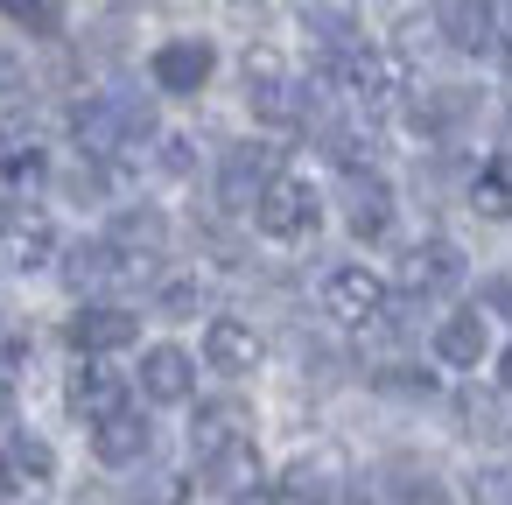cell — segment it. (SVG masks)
I'll use <instances>...</instances> for the list:
<instances>
[{
  "mask_svg": "<svg viewBox=\"0 0 512 505\" xmlns=\"http://www.w3.org/2000/svg\"><path fill=\"white\" fill-rule=\"evenodd\" d=\"M71 134H78L85 155H120V148L155 134V106L134 99V92H92V99L71 106Z\"/></svg>",
  "mask_w": 512,
  "mask_h": 505,
  "instance_id": "1",
  "label": "cell"
},
{
  "mask_svg": "<svg viewBox=\"0 0 512 505\" xmlns=\"http://www.w3.org/2000/svg\"><path fill=\"white\" fill-rule=\"evenodd\" d=\"M337 85H344L365 113H386V106H400V99L414 92L407 57H400V50H386V43H358V50L337 64Z\"/></svg>",
  "mask_w": 512,
  "mask_h": 505,
  "instance_id": "2",
  "label": "cell"
},
{
  "mask_svg": "<svg viewBox=\"0 0 512 505\" xmlns=\"http://www.w3.org/2000/svg\"><path fill=\"white\" fill-rule=\"evenodd\" d=\"M253 225H260V239H274V246H302V239H316V225H323V197H316V183H302V176H274V183L260 190V204H253Z\"/></svg>",
  "mask_w": 512,
  "mask_h": 505,
  "instance_id": "3",
  "label": "cell"
},
{
  "mask_svg": "<svg viewBox=\"0 0 512 505\" xmlns=\"http://www.w3.org/2000/svg\"><path fill=\"white\" fill-rule=\"evenodd\" d=\"M344 491H351V456L337 442H316L281 470V505H337Z\"/></svg>",
  "mask_w": 512,
  "mask_h": 505,
  "instance_id": "4",
  "label": "cell"
},
{
  "mask_svg": "<svg viewBox=\"0 0 512 505\" xmlns=\"http://www.w3.org/2000/svg\"><path fill=\"white\" fill-rule=\"evenodd\" d=\"M323 316L344 323V330L379 323V316H386V281H379L372 267H358V260L330 267V274H323Z\"/></svg>",
  "mask_w": 512,
  "mask_h": 505,
  "instance_id": "5",
  "label": "cell"
},
{
  "mask_svg": "<svg viewBox=\"0 0 512 505\" xmlns=\"http://www.w3.org/2000/svg\"><path fill=\"white\" fill-rule=\"evenodd\" d=\"M64 337H71V351H78L85 365H99V358H113V351H127V344L141 337V316L120 309V302H85V309L64 323Z\"/></svg>",
  "mask_w": 512,
  "mask_h": 505,
  "instance_id": "6",
  "label": "cell"
},
{
  "mask_svg": "<svg viewBox=\"0 0 512 505\" xmlns=\"http://www.w3.org/2000/svg\"><path fill=\"white\" fill-rule=\"evenodd\" d=\"M211 71H218V50H211L204 36H169V43L148 57L155 92H176V99H197V92L211 85Z\"/></svg>",
  "mask_w": 512,
  "mask_h": 505,
  "instance_id": "7",
  "label": "cell"
},
{
  "mask_svg": "<svg viewBox=\"0 0 512 505\" xmlns=\"http://www.w3.org/2000/svg\"><path fill=\"white\" fill-rule=\"evenodd\" d=\"M281 176V148H267V141H239V148H225V169H218V204L225 211H253L260 204V190Z\"/></svg>",
  "mask_w": 512,
  "mask_h": 505,
  "instance_id": "8",
  "label": "cell"
},
{
  "mask_svg": "<svg viewBox=\"0 0 512 505\" xmlns=\"http://www.w3.org/2000/svg\"><path fill=\"white\" fill-rule=\"evenodd\" d=\"M260 358H267V344H260V330L246 316H211L204 323V365L211 372L246 379V372H260Z\"/></svg>",
  "mask_w": 512,
  "mask_h": 505,
  "instance_id": "9",
  "label": "cell"
},
{
  "mask_svg": "<svg viewBox=\"0 0 512 505\" xmlns=\"http://www.w3.org/2000/svg\"><path fill=\"white\" fill-rule=\"evenodd\" d=\"M57 260V225L43 211H8L0 218V267L8 274H36Z\"/></svg>",
  "mask_w": 512,
  "mask_h": 505,
  "instance_id": "10",
  "label": "cell"
},
{
  "mask_svg": "<svg viewBox=\"0 0 512 505\" xmlns=\"http://www.w3.org/2000/svg\"><path fill=\"white\" fill-rule=\"evenodd\" d=\"M141 393H148L155 407L197 400V358H190L183 344H148V351H141Z\"/></svg>",
  "mask_w": 512,
  "mask_h": 505,
  "instance_id": "11",
  "label": "cell"
},
{
  "mask_svg": "<svg viewBox=\"0 0 512 505\" xmlns=\"http://www.w3.org/2000/svg\"><path fill=\"white\" fill-rule=\"evenodd\" d=\"M57 484V449L43 435H8V449H0V491L8 498H36Z\"/></svg>",
  "mask_w": 512,
  "mask_h": 505,
  "instance_id": "12",
  "label": "cell"
},
{
  "mask_svg": "<svg viewBox=\"0 0 512 505\" xmlns=\"http://www.w3.org/2000/svg\"><path fill=\"white\" fill-rule=\"evenodd\" d=\"M463 281V246L456 239H421V246H407V260H400V288L407 295H449Z\"/></svg>",
  "mask_w": 512,
  "mask_h": 505,
  "instance_id": "13",
  "label": "cell"
},
{
  "mask_svg": "<svg viewBox=\"0 0 512 505\" xmlns=\"http://www.w3.org/2000/svg\"><path fill=\"white\" fill-rule=\"evenodd\" d=\"M64 407L78 414V421H113V414H127V379L113 372V365H78L71 379H64Z\"/></svg>",
  "mask_w": 512,
  "mask_h": 505,
  "instance_id": "14",
  "label": "cell"
},
{
  "mask_svg": "<svg viewBox=\"0 0 512 505\" xmlns=\"http://www.w3.org/2000/svg\"><path fill=\"white\" fill-rule=\"evenodd\" d=\"M344 225H351L358 239H379V232L393 225V190H386V176H372V169H351V176H344Z\"/></svg>",
  "mask_w": 512,
  "mask_h": 505,
  "instance_id": "15",
  "label": "cell"
},
{
  "mask_svg": "<svg viewBox=\"0 0 512 505\" xmlns=\"http://www.w3.org/2000/svg\"><path fill=\"white\" fill-rule=\"evenodd\" d=\"M106 246L120 253V274H127V267H148V260H162V246H169V218L148 211V204H141V211H120Z\"/></svg>",
  "mask_w": 512,
  "mask_h": 505,
  "instance_id": "16",
  "label": "cell"
},
{
  "mask_svg": "<svg viewBox=\"0 0 512 505\" xmlns=\"http://www.w3.org/2000/svg\"><path fill=\"white\" fill-rule=\"evenodd\" d=\"M491 351V330H484V316L477 309H456V316H442L435 323V358L449 365V372H477V358Z\"/></svg>",
  "mask_w": 512,
  "mask_h": 505,
  "instance_id": "17",
  "label": "cell"
},
{
  "mask_svg": "<svg viewBox=\"0 0 512 505\" xmlns=\"http://www.w3.org/2000/svg\"><path fill=\"white\" fill-rule=\"evenodd\" d=\"M148 442H155V428H148L134 407L92 428V456H99L106 470H127V463H141V456H148Z\"/></svg>",
  "mask_w": 512,
  "mask_h": 505,
  "instance_id": "18",
  "label": "cell"
},
{
  "mask_svg": "<svg viewBox=\"0 0 512 505\" xmlns=\"http://www.w3.org/2000/svg\"><path fill=\"white\" fill-rule=\"evenodd\" d=\"M435 29H442L449 50H463V57L498 50V15H491V8H435Z\"/></svg>",
  "mask_w": 512,
  "mask_h": 505,
  "instance_id": "19",
  "label": "cell"
},
{
  "mask_svg": "<svg viewBox=\"0 0 512 505\" xmlns=\"http://www.w3.org/2000/svg\"><path fill=\"white\" fill-rule=\"evenodd\" d=\"M204 470H211V491H218V498H253V491H260V449H253V435L232 442V449H218Z\"/></svg>",
  "mask_w": 512,
  "mask_h": 505,
  "instance_id": "20",
  "label": "cell"
},
{
  "mask_svg": "<svg viewBox=\"0 0 512 505\" xmlns=\"http://www.w3.org/2000/svg\"><path fill=\"white\" fill-rule=\"evenodd\" d=\"M106 281H120V253H113L106 239H85V246L64 253V288H71V295H92V288H106Z\"/></svg>",
  "mask_w": 512,
  "mask_h": 505,
  "instance_id": "21",
  "label": "cell"
},
{
  "mask_svg": "<svg viewBox=\"0 0 512 505\" xmlns=\"http://www.w3.org/2000/svg\"><path fill=\"white\" fill-rule=\"evenodd\" d=\"M190 442H197V456H204V463H211L218 449L246 442V407H239V400H211V407H197V428H190Z\"/></svg>",
  "mask_w": 512,
  "mask_h": 505,
  "instance_id": "22",
  "label": "cell"
},
{
  "mask_svg": "<svg viewBox=\"0 0 512 505\" xmlns=\"http://www.w3.org/2000/svg\"><path fill=\"white\" fill-rule=\"evenodd\" d=\"M470 211H477V218H512V148H498V155L470 176Z\"/></svg>",
  "mask_w": 512,
  "mask_h": 505,
  "instance_id": "23",
  "label": "cell"
},
{
  "mask_svg": "<svg viewBox=\"0 0 512 505\" xmlns=\"http://www.w3.org/2000/svg\"><path fill=\"white\" fill-rule=\"evenodd\" d=\"M470 113H477V99H470V92H456V85H449V92H421V106H414V127H421V134H435V141H442V134H456V127H463V120H470Z\"/></svg>",
  "mask_w": 512,
  "mask_h": 505,
  "instance_id": "24",
  "label": "cell"
},
{
  "mask_svg": "<svg viewBox=\"0 0 512 505\" xmlns=\"http://www.w3.org/2000/svg\"><path fill=\"white\" fill-rule=\"evenodd\" d=\"M302 29H309L330 57H351V50H358V15H351V8H302Z\"/></svg>",
  "mask_w": 512,
  "mask_h": 505,
  "instance_id": "25",
  "label": "cell"
},
{
  "mask_svg": "<svg viewBox=\"0 0 512 505\" xmlns=\"http://www.w3.org/2000/svg\"><path fill=\"white\" fill-rule=\"evenodd\" d=\"M43 176H50L43 141H8V148H0V183H8V190H36Z\"/></svg>",
  "mask_w": 512,
  "mask_h": 505,
  "instance_id": "26",
  "label": "cell"
},
{
  "mask_svg": "<svg viewBox=\"0 0 512 505\" xmlns=\"http://www.w3.org/2000/svg\"><path fill=\"white\" fill-rule=\"evenodd\" d=\"M127 498H134V505H190V477H183V470H148Z\"/></svg>",
  "mask_w": 512,
  "mask_h": 505,
  "instance_id": "27",
  "label": "cell"
},
{
  "mask_svg": "<svg viewBox=\"0 0 512 505\" xmlns=\"http://www.w3.org/2000/svg\"><path fill=\"white\" fill-rule=\"evenodd\" d=\"M393 505H442V484H435V470L393 463Z\"/></svg>",
  "mask_w": 512,
  "mask_h": 505,
  "instance_id": "28",
  "label": "cell"
},
{
  "mask_svg": "<svg viewBox=\"0 0 512 505\" xmlns=\"http://www.w3.org/2000/svg\"><path fill=\"white\" fill-rule=\"evenodd\" d=\"M470 505H512V463H484V470H470Z\"/></svg>",
  "mask_w": 512,
  "mask_h": 505,
  "instance_id": "29",
  "label": "cell"
},
{
  "mask_svg": "<svg viewBox=\"0 0 512 505\" xmlns=\"http://www.w3.org/2000/svg\"><path fill=\"white\" fill-rule=\"evenodd\" d=\"M8 22H15V29H29L36 43H57V36H64V8H22V0H15Z\"/></svg>",
  "mask_w": 512,
  "mask_h": 505,
  "instance_id": "30",
  "label": "cell"
},
{
  "mask_svg": "<svg viewBox=\"0 0 512 505\" xmlns=\"http://www.w3.org/2000/svg\"><path fill=\"white\" fill-rule=\"evenodd\" d=\"M372 386H379V393H407V400H428V393H435V379L414 372V365H386V372H372Z\"/></svg>",
  "mask_w": 512,
  "mask_h": 505,
  "instance_id": "31",
  "label": "cell"
},
{
  "mask_svg": "<svg viewBox=\"0 0 512 505\" xmlns=\"http://www.w3.org/2000/svg\"><path fill=\"white\" fill-rule=\"evenodd\" d=\"M162 169H169V176H190V169H197V141H190V134H169V141H162Z\"/></svg>",
  "mask_w": 512,
  "mask_h": 505,
  "instance_id": "32",
  "label": "cell"
},
{
  "mask_svg": "<svg viewBox=\"0 0 512 505\" xmlns=\"http://www.w3.org/2000/svg\"><path fill=\"white\" fill-rule=\"evenodd\" d=\"M456 414L470 421V435H491V421H498V407H491V393H463V400H456Z\"/></svg>",
  "mask_w": 512,
  "mask_h": 505,
  "instance_id": "33",
  "label": "cell"
},
{
  "mask_svg": "<svg viewBox=\"0 0 512 505\" xmlns=\"http://www.w3.org/2000/svg\"><path fill=\"white\" fill-rule=\"evenodd\" d=\"M197 302H204V288H197L190 274H183V281H162V309H169V316H176V309H197Z\"/></svg>",
  "mask_w": 512,
  "mask_h": 505,
  "instance_id": "34",
  "label": "cell"
},
{
  "mask_svg": "<svg viewBox=\"0 0 512 505\" xmlns=\"http://www.w3.org/2000/svg\"><path fill=\"white\" fill-rule=\"evenodd\" d=\"M484 309L512 316V274H491V281H484Z\"/></svg>",
  "mask_w": 512,
  "mask_h": 505,
  "instance_id": "35",
  "label": "cell"
},
{
  "mask_svg": "<svg viewBox=\"0 0 512 505\" xmlns=\"http://www.w3.org/2000/svg\"><path fill=\"white\" fill-rule=\"evenodd\" d=\"M8 421H15V386L0 379V428H8Z\"/></svg>",
  "mask_w": 512,
  "mask_h": 505,
  "instance_id": "36",
  "label": "cell"
},
{
  "mask_svg": "<svg viewBox=\"0 0 512 505\" xmlns=\"http://www.w3.org/2000/svg\"><path fill=\"white\" fill-rule=\"evenodd\" d=\"M498 386H505V393H512V344H505V351H498Z\"/></svg>",
  "mask_w": 512,
  "mask_h": 505,
  "instance_id": "37",
  "label": "cell"
},
{
  "mask_svg": "<svg viewBox=\"0 0 512 505\" xmlns=\"http://www.w3.org/2000/svg\"><path fill=\"white\" fill-rule=\"evenodd\" d=\"M498 29H505V36H498V50H505V64H512V15H498Z\"/></svg>",
  "mask_w": 512,
  "mask_h": 505,
  "instance_id": "38",
  "label": "cell"
}]
</instances>
